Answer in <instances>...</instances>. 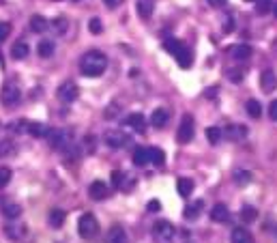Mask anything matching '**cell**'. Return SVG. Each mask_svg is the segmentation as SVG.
Returning <instances> with one entry per match:
<instances>
[{"label": "cell", "mask_w": 277, "mask_h": 243, "mask_svg": "<svg viewBox=\"0 0 277 243\" xmlns=\"http://www.w3.org/2000/svg\"><path fill=\"white\" fill-rule=\"evenodd\" d=\"M108 69V56L103 52L91 49L80 58V71L86 78H99L103 76V71Z\"/></svg>", "instance_id": "6da1fadb"}, {"label": "cell", "mask_w": 277, "mask_h": 243, "mask_svg": "<svg viewBox=\"0 0 277 243\" xmlns=\"http://www.w3.org/2000/svg\"><path fill=\"white\" fill-rule=\"evenodd\" d=\"M163 48H166L168 52L176 58V63H179L183 69H187V67L191 65V61H194V56H191V49L187 48V43L179 41V39H166Z\"/></svg>", "instance_id": "7a4b0ae2"}, {"label": "cell", "mask_w": 277, "mask_h": 243, "mask_svg": "<svg viewBox=\"0 0 277 243\" xmlns=\"http://www.w3.org/2000/svg\"><path fill=\"white\" fill-rule=\"evenodd\" d=\"M19 101H22V91L17 88V84L4 82V86L0 88V103L4 108H9V110H13Z\"/></svg>", "instance_id": "3957f363"}, {"label": "cell", "mask_w": 277, "mask_h": 243, "mask_svg": "<svg viewBox=\"0 0 277 243\" xmlns=\"http://www.w3.org/2000/svg\"><path fill=\"white\" fill-rule=\"evenodd\" d=\"M77 232L84 239H92V237L99 232V222L92 213H84V215L77 220Z\"/></svg>", "instance_id": "277c9868"}, {"label": "cell", "mask_w": 277, "mask_h": 243, "mask_svg": "<svg viewBox=\"0 0 277 243\" xmlns=\"http://www.w3.org/2000/svg\"><path fill=\"white\" fill-rule=\"evenodd\" d=\"M153 237H155L157 243H172L176 237V228L166 220H159L155 226H153Z\"/></svg>", "instance_id": "5b68a950"}, {"label": "cell", "mask_w": 277, "mask_h": 243, "mask_svg": "<svg viewBox=\"0 0 277 243\" xmlns=\"http://www.w3.org/2000/svg\"><path fill=\"white\" fill-rule=\"evenodd\" d=\"M47 142L54 151H65L71 142V133L65 131V130H52L47 133Z\"/></svg>", "instance_id": "8992f818"}, {"label": "cell", "mask_w": 277, "mask_h": 243, "mask_svg": "<svg viewBox=\"0 0 277 243\" xmlns=\"http://www.w3.org/2000/svg\"><path fill=\"white\" fill-rule=\"evenodd\" d=\"M56 97L61 99L62 103H73L77 97H80V88H77V84L76 82H62L61 86H58V91H56Z\"/></svg>", "instance_id": "52a82bcc"}, {"label": "cell", "mask_w": 277, "mask_h": 243, "mask_svg": "<svg viewBox=\"0 0 277 243\" xmlns=\"http://www.w3.org/2000/svg\"><path fill=\"white\" fill-rule=\"evenodd\" d=\"M191 138H194V116L185 114L179 125V131H176V140H179L181 145H187V142H191Z\"/></svg>", "instance_id": "ba28073f"}, {"label": "cell", "mask_w": 277, "mask_h": 243, "mask_svg": "<svg viewBox=\"0 0 277 243\" xmlns=\"http://www.w3.org/2000/svg\"><path fill=\"white\" fill-rule=\"evenodd\" d=\"M103 142H106L110 148H123V146L131 145V138L123 131H108L106 136H103Z\"/></svg>", "instance_id": "9c48e42d"}, {"label": "cell", "mask_w": 277, "mask_h": 243, "mask_svg": "<svg viewBox=\"0 0 277 243\" xmlns=\"http://www.w3.org/2000/svg\"><path fill=\"white\" fill-rule=\"evenodd\" d=\"M221 133H224V138H228V140L239 142L247 136V127L241 125V123H232V125L226 127V130H221Z\"/></svg>", "instance_id": "30bf717a"}, {"label": "cell", "mask_w": 277, "mask_h": 243, "mask_svg": "<svg viewBox=\"0 0 277 243\" xmlns=\"http://www.w3.org/2000/svg\"><path fill=\"white\" fill-rule=\"evenodd\" d=\"M112 185H114L116 190L129 192L133 187V178L129 175H125L123 170H114V172H112Z\"/></svg>", "instance_id": "8fae6325"}, {"label": "cell", "mask_w": 277, "mask_h": 243, "mask_svg": "<svg viewBox=\"0 0 277 243\" xmlns=\"http://www.w3.org/2000/svg\"><path fill=\"white\" fill-rule=\"evenodd\" d=\"M260 86H262V91H264V93H273V91H275V86H277V76H275L273 69H264V71H262V76H260Z\"/></svg>", "instance_id": "7c38bea8"}, {"label": "cell", "mask_w": 277, "mask_h": 243, "mask_svg": "<svg viewBox=\"0 0 277 243\" xmlns=\"http://www.w3.org/2000/svg\"><path fill=\"white\" fill-rule=\"evenodd\" d=\"M108 194H110V190H108V185L103 181H92L88 185V196L92 200H103V198H108Z\"/></svg>", "instance_id": "4fadbf2b"}, {"label": "cell", "mask_w": 277, "mask_h": 243, "mask_svg": "<svg viewBox=\"0 0 277 243\" xmlns=\"http://www.w3.org/2000/svg\"><path fill=\"white\" fill-rule=\"evenodd\" d=\"M168 121H170V112H168L166 108H157V110H153V114H151V125L155 127V130L166 127Z\"/></svg>", "instance_id": "5bb4252c"}, {"label": "cell", "mask_w": 277, "mask_h": 243, "mask_svg": "<svg viewBox=\"0 0 277 243\" xmlns=\"http://www.w3.org/2000/svg\"><path fill=\"white\" fill-rule=\"evenodd\" d=\"M108 243H129V237H127L125 228L123 226H112L110 230H108V237H106Z\"/></svg>", "instance_id": "9a60e30c"}, {"label": "cell", "mask_w": 277, "mask_h": 243, "mask_svg": "<svg viewBox=\"0 0 277 243\" xmlns=\"http://www.w3.org/2000/svg\"><path fill=\"white\" fill-rule=\"evenodd\" d=\"M211 220L217 222V224H224V222H228V220H230L228 207H226L224 202H217V205L211 209Z\"/></svg>", "instance_id": "2e32d148"}, {"label": "cell", "mask_w": 277, "mask_h": 243, "mask_svg": "<svg viewBox=\"0 0 277 243\" xmlns=\"http://www.w3.org/2000/svg\"><path fill=\"white\" fill-rule=\"evenodd\" d=\"M136 11L142 19H148L155 11V0H136Z\"/></svg>", "instance_id": "e0dca14e"}, {"label": "cell", "mask_w": 277, "mask_h": 243, "mask_svg": "<svg viewBox=\"0 0 277 243\" xmlns=\"http://www.w3.org/2000/svg\"><path fill=\"white\" fill-rule=\"evenodd\" d=\"M2 215L7 217V220H17V217L22 215V207L13 200H4L2 202Z\"/></svg>", "instance_id": "ac0fdd59"}, {"label": "cell", "mask_w": 277, "mask_h": 243, "mask_svg": "<svg viewBox=\"0 0 277 243\" xmlns=\"http://www.w3.org/2000/svg\"><path fill=\"white\" fill-rule=\"evenodd\" d=\"M230 56L234 58V61H247V58L251 56V48L247 46V43H236V46L230 48Z\"/></svg>", "instance_id": "d6986e66"}, {"label": "cell", "mask_w": 277, "mask_h": 243, "mask_svg": "<svg viewBox=\"0 0 277 243\" xmlns=\"http://www.w3.org/2000/svg\"><path fill=\"white\" fill-rule=\"evenodd\" d=\"M125 123H127L129 127H133L136 131H144V130H146V116H144V114H140V112L129 114V116L125 118Z\"/></svg>", "instance_id": "ffe728a7"}, {"label": "cell", "mask_w": 277, "mask_h": 243, "mask_svg": "<svg viewBox=\"0 0 277 243\" xmlns=\"http://www.w3.org/2000/svg\"><path fill=\"white\" fill-rule=\"evenodd\" d=\"M202 209H204V200H196L191 202V205L185 207V211H183V215H185V220H198L200 217Z\"/></svg>", "instance_id": "44dd1931"}, {"label": "cell", "mask_w": 277, "mask_h": 243, "mask_svg": "<svg viewBox=\"0 0 277 243\" xmlns=\"http://www.w3.org/2000/svg\"><path fill=\"white\" fill-rule=\"evenodd\" d=\"M232 243H254V237H251V232L247 230V228H234L232 230V237H230Z\"/></svg>", "instance_id": "7402d4cb"}, {"label": "cell", "mask_w": 277, "mask_h": 243, "mask_svg": "<svg viewBox=\"0 0 277 243\" xmlns=\"http://www.w3.org/2000/svg\"><path fill=\"white\" fill-rule=\"evenodd\" d=\"M49 131L52 130L47 125H43V123H28L26 125V133H31L32 138H46Z\"/></svg>", "instance_id": "603a6c76"}, {"label": "cell", "mask_w": 277, "mask_h": 243, "mask_svg": "<svg viewBox=\"0 0 277 243\" xmlns=\"http://www.w3.org/2000/svg\"><path fill=\"white\" fill-rule=\"evenodd\" d=\"M232 178H234L236 185L245 187V185H249V183H251V178H254V175H251L249 170H243V168H236V170L232 172Z\"/></svg>", "instance_id": "cb8c5ba5"}, {"label": "cell", "mask_w": 277, "mask_h": 243, "mask_svg": "<svg viewBox=\"0 0 277 243\" xmlns=\"http://www.w3.org/2000/svg\"><path fill=\"white\" fill-rule=\"evenodd\" d=\"M176 190H179V194L183 198H189L191 192H194V181H191V178H187V177H181L179 181H176Z\"/></svg>", "instance_id": "d4e9b609"}, {"label": "cell", "mask_w": 277, "mask_h": 243, "mask_svg": "<svg viewBox=\"0 0 277 243\" xmlns=\"http://www.w3.org/2000/svg\"><path fill=\"white\" fill-rule=\"evenodd\" d=\"M28 54H31V48H28L26 41H17L15 46H13V49H11V56L15 58V61H24Z\"/></svg>", "instance_id": "484cf974"}, {"label": "cell", "mask_w": 277, "mask_h": 243, "mask_svg": "<svg viewBox=\"0 0 277 243\" xmlns=\"http://www.w3.org/2000/svg\"><path fill=\"white\" fill-rule=\"evenodd\" d=\"M28 24H31V31L32 32H46L47 28H49V22L43 16H32Z\"/></svg>", "instance_id": "4316f807"}, {"label": "cell", "mask_w": 277, "mask_h": 243, "mask_svg": "<svg viewBox=\"0 0 277 243\" xmlns=\"http://www.w3.org/2000/svg\"><path fill=\"white\" fill-rule=\"evenodd\" d=\"M67 220V213L62 209H52L49 211V226L52 228H61L62 224H65Z\"/></svg>", "instance_id": "83f0119b"}, {"label": "cell", "mask_w": 277, "mask_h": 243, "mask_svg": "<svg viewBox=\"0 0 277 243\" xmlns=\"http://www.w3.org/2000/svg\"><path fill=\"white\" fill-rule=\"evenodd\" d=\"M54 48L56 46H54L52 39H43V41H39V46H37V54L41 58H49L54 54Z\"/></svg>", "instance_id": "f1b7e54d"}, {"label": "cell", "mask_w": 277, "mask_h": 243, "mask_svg": "<svg viewBox=\"0 0 277 243\" xmlns=\"http://www.w3.org/2000/svg\"><path fill=\"white\" fill-rule=\"evenodd\" d=\"M148 163H155V166H163L166 163V155H163L161 148H157V146L148 148Z\"/></svg>", "instance_id": "f546056e"}, {"label": "cell", "mask_w": 277, "mask_h": 243, "mask_svg": "<svg viewBox=\"0 0 277 243\" xmlns=\"http://www.w3.org/2000/svg\"><path fill=\"white\" fill-rule=\"evenodd\" d=\"M241 220L245 222V224H251V222L258 220V209L251 205H245L243 209H241Z\"/></svg>", "instance_id": "4dcf8cb0"}, {"label": "cell", "mask_w": 277, "mask_h": 243, "mask_svg": "<svg viewBox=\"0 0 277 243\" xmlns=\"http://www.w3.org/2000/svg\"><path fill=\"white\" fill-rule=\"evenodd\" d=\"M133 163H136L138 168L146 166V163H148V148H144V146H138L136 151H133Z\"/></svg>", "instance_id": "1f68e13d"}, {"label": "cell", "mask_w": 277, "mask_h": 243, "mask_svg": "<svg viewBox=\"0 0 277 243\" xmlns=\"http://www.w3.org/2000/svg\"><path fill=\"white\" fill-rule=\"evenodd\" d=\"M52 31L56 32V34H67V31H69V19H65V17H56V19H52Z\"/></svg>", "instance_id": "d6a6232c"}, {"label": "cell", "mask_w": 277, "mask_h": 243, "mask_svg": "<svg viewBox=\"0 0 277 243\" xmlns=\"http://www.w3.org/2000/svg\"><path fill=\"white\" fill-rule=\"evenodd\" d=\"M245 110L251 118H260L262 116V106H260L258 99H249V101L245 103Z\"/></svg>", "instance_id": "836d02e7"}, {"label": "cell", "mask_w": 277, "mask_h": 243, "mask_svg": "<svg viewBox=\"0 0 277 243\" xmlns=\"http://www.w3.org/2000/svg\"><path fill=\"white\" fill-rule=\"evenodd\" d=\"M121 110H123V106L118 101H112L110 106L103 110V116L108 118V121H112V118H116V116H121Z\"/></svg>", "instance_id": "e575fe53"}, {"label": "cell", "mask_w": 277, "mask_h": 243, "mask_svg": "<svg viewBox=\"0 0 277 243\" xmlns=\"http://www.w3.org/2000/svg\"><path fill=\"white\" fill-rule=\"evenodd\" d=\"M24 232H26V228H24V226H7V228H4V235H7L9 239H13V241L22 239Z\"/></svg>", "instance_id": "d590c367"}, {"label": "cell", "mask_w": 277, "mask_h": 243, "mask_svg": "<svg viewBox=\"0 0 277 243\" xmlns=\"http://www.w3.org/2000/svg\"><path fill=\"white\" fill-rule=\"evenodd\" d=\"M273 9V0H256V13L258 16H269Z\"/></svg>", "instance_id": "8d00e7d4"}, {"label": "cell", "mask_w": 277, "mask_h": 243, "mask_svg": "<svg viewBox=\"0 0 277 243\" xmlns=\"http://www.w3.org/2000/svg\"><path fill=\"white\" fill-rule=\"evenodd\" d=\"M221 138H224V133H221L219 127H209V130H206V140H209L211 145H219Z\"/></svg>", "instance_id": "74e56055"}, {"label": "cell", "mask_w": 277, "mask_h": 243, "mask_svg": "<svg viewBox=\"0 0 277 243\" xmlns=\"http://www.w3.org/2000/svg\"><path fill=\"white\" fill-rule=\"evenodd\" d=\"M226 76L230 78V82L241 84V82H243V78H245V71L241 67H234V69H228V71H226Z\"/></svg>", "instance_id": "f35d334b"}, {"label": "cell", "mask_w": 277, "mask_h": 243, "mask_svg": "<svg viewBox=\"0 0 277 243\" xmlns=\"http://www.w3.org/2000/svg\"><path fill=\"white\" fill-rule=\"evenodd\" d=\"M13 151H15V145H13L11 140H2V142H0V157L13 155Z\"/></svg>", "instance_id": "ab89813d"}, {"label": "cell", "mask_w": 277, "mask_h": 243, "mask_svg": "<svg viewBox=\"0 0 277 243\" xmlns=\"http://www.w3.org/2000/svg\"><path fill=\"white\" fill-rule=\"evenodd\" d=\"M11 177H13V172L9 170V168H0V190L11 183Z\"/></svg>", "instance_id": "60d3db41"}, {"label": "cell", "mask_w": 277, "mask_h": 243, "mask_svg": "<svg viewBox=\"0 0 277 243\" xmlns=\"http://www.w3.org/2000/svg\"><path fill=\"white\" fill-rule=\"evenodd\" d=\"M88 28H91V32H92V34H101V31H103L101 19H99V17H92V19H91V24H88Z\"/></svg>", "instance_id": "b9f144b4"}, {"label": "cell", "mask_w": 277, "mask_h": 243, "mask_svg": "<svg viewBox=\"0 0 277 243\" xmlns=\"http://www.w3.org/2000/svg\"><path fill=\"white\" fill-rule=\"evenodd\" d=\"M9 34H11V24H9V22H0V41H4Z\"/></svg>", "instance_id": "7bdbcfd3"}, {"label": "cell", "mask_w": 277, "mask_h": 243, "mask_svg": "<svg viewBox=\"0 0 277 243\" xmlns=\"http://www.w3.org/2000/svg\"><path fill=\"white\" fill-rule=\"evenodd\" d=\"M84 148H86V153H95V138L92 136L84 138Z\"/></svg>", "instance_id": "ee69618b"}, {"label": "cell", "mask_w": 277, "mask_h": 243, "mask_svg": "<svg viewBox=\"0 0 277 243\" xmlns=\"http://www.w3.org/2000/svg\"><path fill=\"white\" fill-rule=\"evenodd\" d=\"M269 116L273 118V121H277V99H275V101H271V106H269Z\"/></svg>", "instance_id": "f6af8a7d"}, {"label": "cell", "mask_w": 277, "mask_h": 243, "mask_svg": "<svg viewBox=\"0 0 277 243\" xmlns=\"http://www.w3.org/2000/svg\"><path fill=\"white\" fill-rule=\"evenodd\" d=\"M103 4H106L108 9H116V7H121L123 4V0H103Z\"/></svg>", "instance_id": "bcb514c9"}, {"label": "cell", "mask_w": 277, "mask_h": 243, "mask_svg": "<svg viewBox=\"0 0 277 243\" xmlns=\"http://www.w3.org/2000/svg\"><path fill=\"white\" fill-rule=\"evenodd\" d=\"M148 211H159L161 209V205H159V200H151L148 202V207H146Z\"/></svg>", "instance_id": "7dc6e473"}, {"label": "cell", "mask_w": 277, "mask_h": 243, "mask_svg": "<svg viewBox=\"0 0 277 243\" xmlns=\"http://www.w3.org/2000/svg\"><path fill=\"white\" fill-rule=\"evenodd\" d=\"M209 4L211 7H215V9H219V7H224L226 4V0H209Z\"/></svg>", "instance_id": "c3c4849f"}, {"label": "cell", "mask_w": 277, "mask_h": 243, "mask_svg": "<svg viewBox=\"0 0 277 243\" xmlns=\"http://www.w3.org/2000/svg\"><path fill=\"white\" fill-rule=\"evenodd\" d=\"M224 31H226V32H232V17H226V22H224Z\"/></svg>", "instance_id": "681fc988"}, {"label": "cell", "mask_w": 277, "mask_h": 243, "mask_svg": "<svg viewBox=\"0 0 277 243\" xmlns=\"http://www.w3.org/2000/svg\"><path fill=\"white\" fill-rule=\"evenodd\" d=\"M271 11H273V13H275V17H277V2L273 4V9H271Z\"/></svg>", "instance_id": "f907efd6"}, {"label": "cell", "mask_w": 277, "mask_h": 243, "mask_svg": "<svg viewBox=\"0 0 277 243\" xmlns=\"http://www.w3.org/2000/svg\"><path fill=\"white\" fill-rule=\"evenodd\" d=\"M247 2H256V0H247Z\"/></svg>", "instance_id": "816d5d0a"}, {"label": "cell", "mask_w": 277, "mask_h": 243, "mask_svg": "<svg viewBox=\"0 0 277 243\" xmlns=\"http://www.w3.org/2000/svg\"><path fill=\"white\" fill-rule=\"evenodd\" d=\"M73 2H80V0H73Z\"/></svg>", "instance_id": "f5cc1de1"}, {"label": "cell", "mask_w": 277, "mask_h": 243, "mask_svg": "<svg viewBox=\"0 0 277 243\" xmlns=\"http://www.w3.org/2000/svg\"><path fill=\"white\" fill-rule=\"evenodd\" d=\"M187 243H194V241H187Z\"/></svg>", "instance_id": "db71d44e"}]
</instances>
